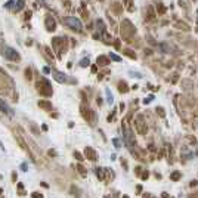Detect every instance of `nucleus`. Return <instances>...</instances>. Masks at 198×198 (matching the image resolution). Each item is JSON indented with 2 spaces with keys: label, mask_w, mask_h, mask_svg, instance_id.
Returning <instances> with one entry per match:
<instances>
[{
  "label": "nucleus",
  "mask_w": 198,
  "mask_h": 198,
  "mask_svg": "<svg viewBox=\"0 0 198 198\" xmlns=\"http://www.w3.org/2000/svg\"><path fill=\"white\" fill-rule=\"evenodd\" d=\"M64 22H65L68 27H71L73 30H77V31L81 30V22H80V19H77L75 16H68Z\"/></svg>",
  "instance_id": "obj_1"
},
{
  "label": "nucleus",
  "mask_w": 198,
  "mask_h": 198,
  "mask_svg": "<svg viewBox=\"0 0 198 198\" xmlns=\"http://www.w3.org/2000/svg\"><path fill=\"white\" fill-rule=\"evenodd\" d=\"M5 56L7 58V59H18L19 58V55L16 53L15 49H12V47H5Z\"/></svg>",
  "instance_id": "obj_2"
},
{
  "label": "nucleus",
  "mask_w": 198,
  "mask_h": 198,
  "mask_svg": "<svg viewBox=\"0 0 198 198\" xmlns=\"http://www.w3.org/2000/svg\"><path fill=\"white\" fill-rule=\"evenodd\" d=\"M0 111H2V112H5V114H7L9 117H12V115H13V111H12V108L7 104H6L5 101H2V99H0Z\"/></svg>",
  "instance_id": "obj_3"
},
{
  "label": "nucleus",
  "mask_w": 198,
  "mask_h": 198,
  "mask_svg": "<svg viewBox=\"0 0 198 198\" xmlns=\"http://www.w3.org/2000/svg\"><path fill=\"white\" fill-rule=\"evenodd\" d=\"M53 74H55L53 77L56 78L58 81H61V83H62V81H65V77H61V75H62V74H61V73H56V71H53Z\"/></svg>",
  "instance_id": "obj_4"
},
{
  "label": "nucleus",
  "mask_w": 198,
  "mask_h": 198,
  "mask_svg": "<svg viewBox=\"0 0 198 198\" xmlns=\"http://www.w3.org/2000/svg\"><path fill=\"white\" fill-rule=\"evenodd\" d=\"M22 6H24V2H22V0H18V6H15V9L16 11H21Z\"/></svg>",
  "instance_id": "obj_5"
},
{
  "label": "nucleus",
  "mask_w": 198,
  "mask_h": 198,
  "mask_svg": "<svg viewBox=\"0 0 198 198\" xmlns=\"http://www.w3.org/2000/svg\"><path fill=\"white\" fill-rule=\"evenodd\" d=\"M110 56H111V59H112V61H117V62H120V61H121V58L117 56V55H114V53H111Z\"/></svg>",
  "instance_id": "obj_6"
},
{
  "label": "nucleus",
  "mask_w": 198,
  "mask_h": 198,
  "mask_svg": "<svg viewBox=\"0 0 198 198\" xmlns=\"http://www.w3.org/2000/svg\"><path fill=\"white\" fill-rule=\"evenodd\" d=\"M163 49V50H164V53H167V52H170V50H169V47L166 46V44H161V46H160Z\"/></svg>",
  "instance_id": "obj_7"
},
{
  "label": "nucleus",
  "mask_w": 198,
  "mask_h": 198,
  "mask_svg": "<svg viewBox=\"0 0 198 198\" xmlns=\"http://www.w3.org/2000/svg\"><path fill=\"white\" fill-rule=\"evenodd\" d=\"M86 65H89V59H83L81 61V67H86Z\"/></svg>",
  "instance_id": "obj_8"
},
{
  "label": "nucleus",
  "mask_w": 198,
  "mask_h": 198,
  "mask_svg": "<svg viewBox=\"0 0 198 198\" xmlns=\"http://www.w3.org/2000/svg\"><path fill=\"white\" fill-rule=\"evenodd\" d=\"M114 145H115V148H120V142H118V139H114Z\"/></svg>",
  "instance_id": "obj_9"
},
{
  "label": "nucleus",
  "mask_w": 198,
  "mask_h": 198,
  "mask_svg": "<svg viewBox=\"0 0 198 198\" xmlns=\"http://www.w3.org/2000/svg\"><path fill=\"white\" fill-rule=\"evenodd\" d=\"M12 3H13L12 0H11V2H7V3H6V7H11V6H12Z\"/></svg>",
  "instance_id": "obj_10"
}]
</instances>
